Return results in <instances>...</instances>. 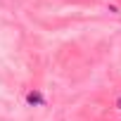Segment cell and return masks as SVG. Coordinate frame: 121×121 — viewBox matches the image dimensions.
<instances>
[{
  "instance_id": "cell-1",
  "label": "cell",
  "mask_w": 121,
  "mask_h": 121,
  "mask_svg": "<svg viewBox=\"0 0 121 121\" xmlns=\"http://www.w3.org/2000/svg\"><path fill=\"white\" fill-rule=\"evenodd\" d=\"M29 102H31V104H33V102L38 104V102H40V95H38V93H31V95H29Z\"/></svg>"
}]
</instances>
